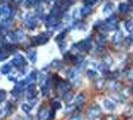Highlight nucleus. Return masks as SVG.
I'll return each instance as SVG.
<instances>
[{
    "label": "nucleus",
    "mask_w": 133,
    "mask_h": 120,
    "mask_svg": "<svg viewBox=\"0 0 133 120\" xmlns=\"http://www.w3.org/2000/svg\"><path fill=\"white\" fill-rule=\"evenodd\" d=\"M52 33L49 32V33H44V34H41L39 36H36L32 38L31 42L33 45H41V44H45L48 40H49V36L48 35H51Z\"/></svg>",
    "instance_id": "1"
},
{
    "label": "nucleus",
    "mask_w": 133,
    "mask_h": 120,
    "mask_svg": "<svg viewBox=\"0 0 133 120\" xmlns=\"http://www.w3.org/2000/svg\"><path fill=\"white\" fill-rule=\"evenodd\" d=\"M101 113V108L99 106H94V108H91L89 112V117L90 119H94L96 117H98Z\"/></svg>",
    "instance_id": "2"
},
{
    "label": "nucleus",
    "mask_w": 133,
    "mask_h": 120,
    "mask_svg": "<svg viewBox=\"0 0 133 120\" xmlns=\"http://www.w3.org/2000/svg\"><path fill=\"white\" fill-rule=\"evenodd\" d=\"M0 8H1V15H2V16H4L5 18H8L10 16V14H11L12 11L9 6L6 5V4H3V5L0 6Z\"/></svg>",
    "instance_id": "3"
},
{
    "label": "nucleus",
    "mask_w": 133,
    "mask_h": 120,
    "mask_svg": "<svg viewBox=\"0 0 133 120\" xmlns=\"http://www.w3.org/2000/svg\"><path fill=\"white\" fill-rule=\"evenodd\" d=\"M13 64L16 66V67H21V66H23L24 64H25V60H24V58L20 55V54H18V55H16L15 56V58L13 59Z\"/></svg>",
    "instance_id": "4"
},
{
    "label": "nucleus",
    "mask_w": 133,
    "mask_h": 120,
    "mask_svg": "<svg viewBox=\"0 0 133 120\" xmlns=\"http://www.w3.org/2000/svg\"><path fill=\"white\" fill-rule=\"evenodd\" d=\"M70 78L72 80V82L75 83H78L79 81V73H78V69H74L70 72Z\"/></svg>",
    "instance_id": "5"
},
{
    "label": "nucleus",
    "mask_w": 133,
    "mask_h": 120,
    "mask_svg": "<svg viewBox=\"0 0 133 120\" xmlns=\"http://www.w3.org/2000/svg\"><path fill=\"white\" fill-rule=\"evenodd\" d=\"M35 94H36V86H35V84L31 83L27 88V97L33 98L35 96Z\"/></svg>",
    "instance_id": "6"
},
{
    "label": "nucleus",
    "mask_w": 133,
    "mask_h": 120,
    "mask_svg": "<svg viewBox=\"0 0 133 120\" xmlns=\"http://www.w3.org/2000/svg\"><path fill=\"white\" fill-rule=\"evenodd\" d=\"M25 24L27 25L29 28H34V27L37 25V20H36L35 17L30 16V17H28L27 19L25 20Z\"/></svg>",
    "instance_id": "7"
},
{
    "label": "nucleus",
    "mask_w": 133,
    "mask_h": 120,
    "mask_svg": "<svg viewBox=\"0 0 133 120\" xmlns=\"http://www.w3.org/2000/svg\"><path fill=\"white\" fill-rule=\"evenodd\" d=\"M71 84L66 83V82H61L59 85H58V89L61 92H68L71 89Z\"/></svg>",
    "instance_id": "8"
},
{
    "label": "nucleus",
    "mask_w": 133,
    "mask_h": 120,
    "mask_svg": "<svg viewBox=\"0 0 133 120\" xmlns=\"http://www.w3.org/2000/svg\"><path fill=\"white\" fill-rule=\"evenodd\" d=\"M123 38V33H122L121 31H116L115 32V34L113 35V38H112V41L114 42V43H118V42H120Z\"/></svg>",
    "instance_id": "9"
},
{
    "label": "nucleus",
    "mask_w": 133,
    "mask_h": 120,
    "mask_svg": "<svg viewBox=\"0 0 133 120\" xmlns=\"http://www.w3.org/2000/svg\"><path fill=\"white\" fill-rule=\"evenodd\" d=\"M90 12H91V7L89 5H84L83 8L81 9V14L83 15V17H84V16H88L89 14H90Z\"/></svg>",
    "instance_id": "10"
},
{
    "label": "nucleus",
    "mask_w": 133,
    "mask_h": 120,
    "mask_svg": "<svg viewBox=\"0 0 133 120\" xmlns=\"http://www.w3.org/2000/svg\"><path fill=\"white\" fill-rule=\"evenodd\" d=\"M27 56H28L29 60H30L31 62L35 63L36 62V60H37V52L34 51V50H31V51L28 52Z\"/></svg>",
    "instance_id": "11"
},
{
    "label": "nucleus",
    "mask_w": 133,
    "mask_h": 120,
    "mask_svg": "<svg viewBox=\"0 0 133 120\" xmlns=\"http://www.w3.org/2000/svg\"><path fill=\"white\" fill-rule=\"evenodd\" d=\"M113 8H114V6L112 3H107L104 5L103 7V12L105 13V14H110L111 12L113 11Z\"/></svg>",
    "instance_id": "12"
},
{
    "label": "nucleus",
    "mask_w": 133,
    "mask_h": 120,
    "mask_svg": "<svg viewBox=\"0 0 133 120\" xmlns=\"http://www.w3.org/2000/svg\"><path fill=\"white\" fill-rule=\"evenodd\" d=\"M104 106L108 110H113V109L115 108V104L112 102V101H110V100H108V99L104 100Z\"/></svg>",
    "instance_id": "13"
},
{
    "label": "nucleus",
    "mask_w": 133,
    "mask_h": 120,
    "mask_svg": "<svg viewBox=\"0 0 133 120\" xmlns=\"http://www.w3.org/2000/svg\"><path fill=\"white\" fill-rule=\"evenodd\" d=\"M11 71V65L10 64H5L1 67V73L2 74H8Z\"/></svg>",
    "instance_id": "14"
},
{
    "label": "nucleus",
    "mask_w": 133,
    "mask_h": 120,
    "mask_svg": "<svg viewBox=\"0 0 133 120\" xmlns=\"http://www.w3.org/2000/svg\"><path fill=\"white\" fill-rule=\"evenodd\" d=\"M125 28L127 30L128 32H130V33H132L133 32V21L131 20H128L125 22Z\"/></svg>",
    "instance_id": "15"
},
{
    "label": "nucleus",
    "mask_w": 133,
    "mask_h": 120,
    "mask_svg": "<svg viewBox=\"0 0 133 120\" xmlns=\"http://www.w3.org/2000/svg\"><path fill=\"white\" fill-rule=\"evenodd\" d=\"M84 99H85L84 95H83V94H79V95H78V96L76 97V101H75V103H76L77 105H81V104H83V103Z\"/></svg>",
    "instance_id": "16"
},
{
    "label": "nucleus",
    "mask_w": 133,
    "mask_h": 120,
    "mask_svg": "<svg viewBox=\"0 0 133 120\" xmlns=\"http://www.w3.org/2000/svg\"><path fill=\"white\" fill-rule=\"evenodd\" d=\"M35 78H36V72H32V73L26 78V80H25L24 82H25V83H30V84H31L34 80H35Z\"/></svg>",
    "instance_id": "17"
},
{
    "label": "nucleus",
    "mask_w": 133,
    "mask_h": 120,
    "mask_svg": "<svg viewBox=\"0 0 133 120\" xmlns=\"http://www.w3.org/2000/svg\"><path fill=\"white\" fill-rule=\"evenodd\" d=\"M119 10L122 12V13H126V12L129 10V5L126 4V3H121L119 5Z\"/></svg>",
    "instance_id": "18"
},
{
    "label": "nucleus",
    "mask_w": 133,
    "mask_h": 120,
    "mask_svg": "<svg viewBox=\"0 0 133 120\" xmlns=\"http://www.w3.org/2000/svg\"><path fill=\"white\" fill-rule=\"evenodd\" d=\"M105 84V80L104 79H98L96 81V88L97 89H102Z\"/></svg>",
    "instance_id": "19"
},
{
    "label": "nucleus",
    "mask_w": 133,
    "mask_h": 120,
    "mask_svg": "<svg viewBox=\"0 0 133 120\" xmlns=\"http://www.w3.org/2000/svg\"><path fill=\"white\" fill-rule=\"evenodd\" d=\"M16 38L17 40H23V39H25V33L23 32L22 30H18L16 33Z\"/></svg>",
    "instance_id": "20"
},
{
    "label": "nucleus",
    "mask_w": 133,
    "mask_h": 120,
    "mask_svg": "<svg viewBox=\"0 0 133 120\" xmlns=\"http://www.w3.org/2000/svg\"><path fill=\"white\" fill-rule=\"evenodd\" d=\"M7 37H8V39H9V40H11L12 42H15V41L17 40L15 32H8V34H7Z\"/></svg>",
    "instance_id": "21"
},
{
    "label": "nucleus",
    "mask_w": 133,
    "mask_h": 120,
    "mask_svg": "<svg viewBox=\"0 0 133 120\" xmlns=\"http://www.w3.org/2000/svg\"><path fill=\"white\" fill-rule=\"evenodd\" d=\"M64 99H65V101H66V102L71 101V100L72 99V94L69 91L66 92V93H65V95H64Z\"/></svg>",
    "instance_id": "22"
},
{
    "label": "nucleus",
    "mask_w": 133,
    "mask_h": 120,
    "mask_svg": "<svg viewBox=\"0 0 133 120\" xmlns=\"http://www.w3.org/2000/svg\"><path fill=\"white\" fill-rule=\"evenodd\" d=\"M47 114H48V112H47L46 109H41V110L39 111V117L41 118V119L45 118V117L47 116Z\"/></svg>",
    "instance_id": "23"
},
{
    "label": "nucleus",
    "mask_w": 133,
    "mask_h": 120,
    "mask_svg": "<svg viewBox=\"0 0 133 120\" xmlns=\"http://www.w3.org/2000/svg\"><path fill=\"white\" fill-rule=\"evenodd\" d=\"M31 106L30 105H28V104H23L22 105V110L25 112V113H29L30 111H31Z\"/></svg>",
    "instance_id": "24"
},
{
    "label": "nucleus",
    "mask_w": 133,
    "mask_h": 120,
    "mask_svg": "<svg viewBox=\"0 0 133 120\" xmlns=\"http://www.w3.org/2000/svg\"><path fill=\"white\" fill-rule=\"evenodd\" d=\"M51 66L52 67H55V68H59L61 66V61L60 60H54L53 62L51 63Z\"/></svg>",
    "instance_id": "25"
},
{
    "label": "nucleus",
    "mask_w": 133,
    "mask_h": 120,
    "mask_svg": "<svg viewBox=\"0 0 133 120\" xmlns=\"http://www.w3.org/2000/svg\"><path fill=\"white\" fill-rule=\"evenodd\" d=\"M96 75L97 74H96V72H95L94 70H89V71H88V76H89L90 79H94Z\"/></svg>",
    "instance_id": "26"
},
{
    "label": "nucleus",
    "mask_w": 133,
    "mask_h": 120,
    "mask_svg": "<svg viewBox=\"0 0 133 120\" xmlns=\"http://www.w3.org/2000/svg\"><path fill=\"white\" fill-rule=\"evenodd\" d=\"M103 62H104L105 65L108 66V65H110L111 63H112V59H111L109 56H105V57L103 58Z\"/></svg>",
    "instance_id": "27"
},
{
    "label": "nucleus",
    "mask_w": 133,
    "mask_h": 120,
    "mask_svg": "<svg viewBox=\"0 0 133 120\" xmlns=\"http://www.w3.org/2000/svg\"><path fill=\"white\" fill-rule=\"evenodd\" d=\"M53 108H54V109L62 108V104L59 102V101H54V102H53Z\"/></svg>",
    "instance_id": "28"
},
{
    "label": "nucleus",
    "mask_w": 133,
    "mask_h": 120,
    "mask_svg": "<svg viewBox=\"0 0 133 120\" xmlns=\"http://www.w3.org/2000/svg\"><path fill=\"white\" fill-rule=\"evenodd\" d=\"M107 65H105V64H100V65H98V69H99L100 71H102V72H105V71H107Z\"/></svg>",
    "instance_id": "29"
},
{
    "label": "nucleus",
    "mask_w": 133,
    "mask_h": 120,
    "mask_svg": "<svg viewBox=\"0 0 133 120\" xmlns=\"http://www.w3.org/2000/svg\"><path fill=\"white\" fill-rule=\"evenodd\" d=\"M5 97H6V93L3 90L2 91H0V102L1 101H3L4 99H5Z\"/></svg>",
    "instance_id": "30"
},
{
    "label": "nucleus",
    "mask_w": 133,
    "mask_h": 120,
    "mask_svg": "<svg viewBox=\"0 0 133 120\" xmlns=\"http://www.w3.org/2000/svg\"><path fill=\"white\" fill-rule=\"evenodd\" d=\"M84 1H85V3H87V5H92V4H94V3H95V2H96V1H97V0H84Z\"/></svg>",
    "instance_id": "31"
},
{
    "label": "nucleus",
    "mask_w": 133,
    "mask_h": 120,
    "mask_svg": "<svg viewBox=\"0 0 133 120\" xmlns=\"http://www.w3.org/2000/svg\"><path fill=\"white\" fill-rule=\"evenodd\" d=\"M6 114V110L5 109H0V119L3 118Z\"/></svg>",
    "instance_id": "32"
},
{
    "label": "nucleus",
    "mask_w": 133,
    "mask_h": 120,
    "mask_svg": "<svg viewBox=\"0 0 133 120\" xmlns=\"http://www.w3.org/2000/svg\"><path fill=\"white\" fill-rule=\"evenodd\" d=\"M54 116H55V111L52 110V111L50 112V114H49V118H48V120H53Z\"/></svg>",
    "instance_id": "33"
},
{
    "label": "nucleus",
    "mask_w": 133,
    "mask_h": 120,
    "mask_svg": "<svg viewBox=\"0 0 133 120\" xmlns=\"http://www.w3.org/2000/svg\"><path fill=\"white\" fill-rule=\"evenodd\" d=\"M105 120H118L116 117H114V116H108V117H106Z\"/></svg>",
    "instance_id": "34"
},
{
    "label": "nucleus",
    "mask_w": 133,
    "mask_h": 120,
    "mask_svg": "<svg viewBox=\"0 0 133 120\" xmlns=\"http://www.w3.org/2000/svg\"><path fill=\"white\" fill-rule=\"evenodd\" d=\"M128 77H129V78H130L131 80H133V70L131 71V72H130V73H129V76H128Z\"/></svg>",
    "instance_id": "35"
},
{
    "label": "nucleus",
    "mask_w": 133,
    "mask_h": 120,
    "mask_svg": "<svg viewBox=\"0 0 133 120\" xmlns=\"http://www.w3.org/2000/svg\"><path fill=\"white\" fill-rule=\"evenodd\" d=\"M72 120H82V119H81L79 117H75V118H72Z\"/></svg>",
    "instance_id": "36"
},
{
    "label": "nucleus",
    "mask_w": 133,
    "mask_h": 120,
    "mask_svg": "<svg viewBox=\"0 0 133 120\" xmlns=\"http://www.w3.org/2000/svg\"><path fill=\"white\" fill-rule=\"evenodd\" d=\"M15 2H20V0H14Z\"/></svg>",
    "instance_id": "37"
},
{
    "label": "nucleus",
    "mask_w": 133,
    "mask_h": 120,
    "mask_svg": "<svg viewBox=\"0 0 133 120\" xmlns=\"http://www.w3.org/2000/svg\"><path fill=\"white\" fill-rule=\"evenodd\" d=\"M0 15H1V8H0Z\"/></svg>",
    "instance_id": "38"
},
{
    "label": "nucleus",
    "mask_w": 133,
    "mask_h": 120,
    "mask_svg": "<svg viewBox=\"0 0 133 120\" xmlns=\"http://www.w3.org/2000/svg\"><path fill=\"white\" fill-rule=\"evenodd\" d=\"M131 120H133V118H132V119H131Z\"/></svg>",
    "instance_id": "39"
}]
</instances>
